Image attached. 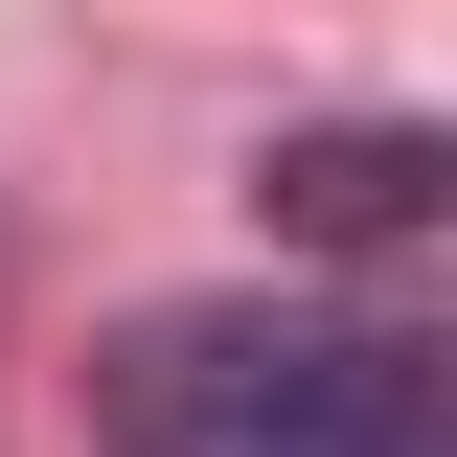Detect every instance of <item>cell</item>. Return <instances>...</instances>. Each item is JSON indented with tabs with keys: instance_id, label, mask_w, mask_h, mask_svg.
<instances>
[{
	"instance_id": "obj_2",
	"label": "cell",
	"mask_w": 457,
	"mask_h": 457,
	"mask_svg": "<svg viewBox=\"0 0 457 457\" xmlns=\"http://www.w3.org/2000/svg\"><path fill=\"white\" fill-rule=\"evenodd\" d=\"M252 206H275V252H411L457 206V137L435 114H297L275 161H252Z\"/></svg>"
},
{
	"instance_id": "obj_1",
	"label": "cell",
	"mask_w": 457,
	"mask_h": 457,
	"mask_svg": "<svg viewBox=\"0 0 457 457\" xmlns=\"http://www.w3.org/2000/svg\"><path fill=\"white\" fill-rule=\"evenodd\" d=\"M92 435L114 457H457V366L320 297H161L92 343Z\"/></svg>"
}]
</instances>
